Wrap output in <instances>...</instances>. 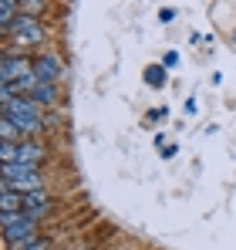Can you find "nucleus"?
<instances>
[{
    "mask_svg": "<svg viewBox=\"0 0 236 250\" xmlns=\"http://www.w3.org/2000/svg\"><path fill=\"white\" fill-rule=\"evenodd\" d=\"M0 209H3V213H20V209H24V193L0 189Z\"/></svg>",
    "mask_w": 236,
    "mask_h": 250,
    "instance_id": "nucleus-11",
    "label": "nucleus"
},
{
    "mask_svg": "<svg viewBox=\"0 0 236 250\" xmlns=\"http://www.w3.org/2000/svg\"><path fill=\"white\" fill-rule=\"evenodd\" d=\"M17 17H20V0H3L0 3V34L3 38L10 34V27L17 24Z\"/></svg>",
    "mask_w": 236,
    "mask_h": 250,
    "instance_id": "nucleus-8",
    "label": "nucleus"
},
{
    "mask_svg": "<svg viewBox=\"0 0 236 250\" xmlns=\"http://www.w3.org/2000/svg\"><path fill=\"white\" fill-rule=\"evenodd\" d=\"M0 189H14V193H38L44 189V172L38 166H0Z\"/></svg>",
    "mask_w": 236,
    "mask_h": 250,
    "instance_id": "nucleus-1",
    "label": "nucleus"
},
{
    "mask_svg": "<svg viewBox=\"0 0 236 250\" xmlns=\"http://www.w3.org/2000/svg\"><path fill=\"white\" fill-rule=\"evenodd\" d=\"M142 78H145V84H149V88H162V84H165V78H169V75H165V64H149Z\"/></svg>",
    "mask_w": 236,
    "mask_h": 250,
    "instance_id": "nucleus-12",
    "label": "nucleus"
},
{
    "mask_svg": "<svg viewBox=\"0 0 236 250\" xmlns=\"http://www.w3.org/2000/svg\"><path fill=\"white\" fill-rule=\"evenodd\" d=\"M17 51H24V47H38L44 41V24H40L38 17H27V14H20L17 17V24L10 27V34H7Z\"/></svg>",
    "mask_w": 236,
    "mask_h": 250,
    "instance_id": "nucleus-4",
    "label": "nucleus"
},
{
    "mask_svg": "<svg viewBox=\"0 0 236 250\" xmlns=\"http://www.w3.org/2000/svg\"><path fill=\"white\" fill-rule=\"evenodd\" d=\"M158 21H162V24H172V21H176V10H172V7H162V10H158Z\"/></svg>",
    "mask_w": 236,
    "mask_h": 250,
    "instance_id": "nucleus-15",
    "label": "nucleus"
},
{
    "mask_svg": "<svg viewBox=\"0 0 236 250\" xmlns=\"http://www.w3.org/2000/svg\"><path fill=\"white\" fill-rule=\"evenodd\" d=\"M34 75H38V82H44V84H58L61 75H64V61H61L54 51H40L38 58H34Z\"/></svg>",
    "mask_w": 236,
    "mask_h": 250,
    "instance_id": "nucleus-5",
    "label": "nucleus"
},
{
    "mask_svg": "<svg viewBox=\"0 0 236 250\" xmlns=\"http://www.w3.org/2000/svg\"><path fill=\"white\" fill-rule=\"evenodd\" d=\"M0 227H3V244L7 247H17V244H27V240H38V220H31L24 209L20 213H0Z\"/></svg>",
    "mask_w": 236,
    "mask_h": 250,
    "instance_id": "nucleus-2",
    "label": "nucleus"
},
{
    "mask_svg": "<svg viewBox=\"0 0 236 250\" xmlns=\"http://www.w3.org/2000/svg\"><path fill=\"white\" fill-rule=\"evenodd\" d=\"M0 135H3V142H17V146H20V142H27V135L17 128L14 119H7V115H0Z\"/></svg>",
    "mask_w": 236,
    "mask_h": 250,
    "instance_id": "nucleus-10",
    "label": "nucleus"
},
{
    "mask_svg": "<svg viewBox=\"0 0 236 250\" xmlns=\"http://www.w3.org/2000/svg\"><path fill=\"white\" fill-rule=\"evenodd\" d=\"M44 7H47L44 0H20V14H27V17H38Z\"/></svg>",
    "mask_w": 236,
    "mask_h": 250,
    "instance_id": "nucleus-14",
    "label": "nucleus"
},
{
    "mask_svg": "<svg viewBox=\"0 0 236 250\" xmlns=\"http://www.w3.org/2000/svg\"><path fill=\"white\" fill-rule=\"evenodd\" d=\"M17 163H24V166H44L47 163V149L40 146L38 139H27V142H20L17 146Z\"/></svg>",
    "mask_w": 236,
    "mask_h": 250,
    "instance_id": "nucleus-7",
    "label": "nucleus"
},
{
    "mask_svg": "<svg viewBox=\"0 0 236 250\" xmlns=\"http://www.w3.org/2000/svg\"><path fill=\"white\" fill-rule=\"evenodd\" d=\"M176 149H179V146H165V149H162V159H172V156H176Z\"/></svg>",
    "mask_w": 236,
    "mask_h": 250,
    "instance_id": "nucleus-17",
    "label": "nucleus"
},
{
    "mask_svg": "<svg viewBox=\"0 0 236 250\" xmlns=\"http://www.w3.org/2000/svg\"><path fill=\"white\" fill-rule=\"evenodd\" d=\"M27 75H34V58L27 51H17L14 44H7L3 58H0V84H14Z\"/></svg>",
    "mask_w": 236,
    "mask_h": 250,
    "instance_id": "nucleus-3",
    "label": "nucleus"
},
{
    "mask_svg": "<svg viewBox=\"0 0 236 250\" xmlns=\"http://www.w3.org/2000/svg\"><path fill=\"white\" fill-rule=\"evenodd\" d=\"M34 102H38L40 108H54L58 102H61V91H58V84H44L40 82L38 88H34V95H31Z\"/></svg>",
    "mask_w": 236,
    "mask_h": 250,
    "instance_id": "nucleus-9",
    "label": "nucleus"
},
{
    "mask_svg": "<svg viewBox=\"0 0 236 250\" xmlns=\"http://www.w3.org/2000/svg\"><path fill=\"white\" fill-rule=\"evenodd\" d=\"M162 64H165V68H172V64H179V54H176V51H169V54L162 58Z\"/></svg>",
    "mask_w": 236,
    "mask_h": 250,
    "instance_id": "nucleus-16",
    "label": "nucleus"
},
{
    "mask_svg": "<svg viewBox=\"0 0 236 250\" xmlns=\"http://www.w3.org/2000/svg\"><path fill=\"white\" fill-rule=\"evenodd\" d=\"M7 250H51V240L38 237V240H27V244H17V247H7Z\"/></svg>",
    "mask_w": 236,
    "mask_h": 250,
    "instance_id": "nucleus-13",
    "label": "nucleus"
},
{
    "mask_svg": "<svg viewBox=\"0 0 236 250\" xmlns=\"http://www.w3.org/2000/svg\"><path fill=\"white\" fill-rule=\"evenodd\" d=\"M233 47H236V27H233Z\"/></svg>",
    "mask_w": 236,
    "mask_h": 250,
    "instance_id": "nucleus-18",
    "label": "nucleus"
},
{
    "mask_svg": "<svg viewBox=\"0 0 236 250\" xmlns=\"http://www.w3.org/2000/svg\"><path fill=\"white\" fill-rule=\"evenodd\" d=\"M51 209H54V200H51V193L47 189H38V193H24V213L31 216V220H44V216H51Z\"/></svg>",
    "mask_w": 236,
    "mask_h": 250,
    "instance_id": "nucleus-6",
    "label": "nucleus"
}]
</instances>
